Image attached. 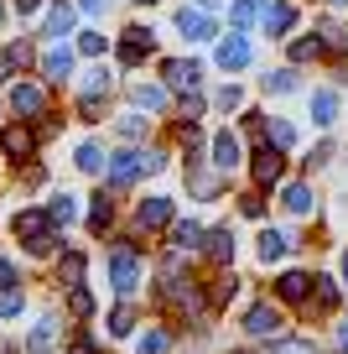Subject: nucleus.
<instances>
[{
    "instance_id": "nucleus-1",
    "label": "nucleus",
    "mask_w": 348,
    "mask_h": 354,
    "mask_svg": "<svg viewBox=\"0 0 348 354\" xmlns=\"http://www.w3.org/2000/svg\"><path fill=\"white\" fill-rule=\"evenodd\" d=\"M104 177H109V188H115V193H120V188H130L135 177H141V146L109 151V156H104Z\"/></svg>"
},
{
    "instance_id": "nucleus-2",
    "label": "nucleus",
    "mask_w": 348,
    "mask_h": 354,
    "mask_svg": "<svg viewBox=\"0 0 348 354\" xmlns=\"http://www.w3.org/2000/svg\"><path fill=\"white\" fill-rule=\"evenodd\" d=\"M213 63L224 68V73H240V68H250V37H240V32L218 37V42H213Z\"/></svg>"
},
{
    "instance_id": "nucleus-3",
    "label": "nucleus",
    "mask_w": 348,
    "mask_h": 354,
    "mask_svg": "<svg viewBox=\"0 0 348 354\" xmlns=\"http://www.w3.org/2000/svg\"><path fill=\"white\" fill-rule=\"evenodd\" d=\"M281 328H286V318L271 302H255V308L244 313V333H250V339H281Z\"/></svg>"
},
{
    "instance_id": "nucleus-4",
    "label": "nucleus",
    "mask_w": 348,
    "mask_h": 354,
    "mask_svg": "<svg viewBox=\"0 0 348 354\" xmlns=\"http://www.w3.org/2000/svg\"><path fill=\"white\" fill-rule=\"evenodd\" d=\"M109 287L120 292V297H130V292L141 287V261H135L130 250H115V255H109Z\"/></svg>"
},
{
    "instance_id": "nucleus-5",
    "label": "nucleus",
    "mask_w": 348,
    "mask_h": 354,
    "mask_svg": "<svg viewBox=\"0 0 348 354\" xmlns=\"http://www.w3.org/2000/svg\"><path fill=\"white\" fill-rule=\"evenodd\" d=\"M197 78H203V63H197V57H166L162 63V88H187V94H193Z\"/></svg>"
},
{
    "instance_id": "nucleus-6",
    "label": "nucleus",
    "mask_w": 348,
    "mask_h": 354,
    "mask_svg": "<svg viewBox=\"0 0 348 354\" xmlns=\"http://www.w3.org/2000/svg\"><path fill=\"white\" fill-rule=\"evenodd\" d=\"M208 151H213V156H208V162H213V172H234V167L244 162V141H240L234 131H218L213 141H208Z\"/></svg>"
},
{
    "instance_id": "nucleus-7",
    "label": "nucleus",
    "mask_w": 348,
    "mask_h": 354,
    "mask_svg": "<svg viewBox=\"0 0 348 354\" xmlns=\"http://www.w3.org/2000/svg\"><path fill=\"white\" fill-rule=\"evenodd\" d=\"M172 214H177V203L166 198V193H151V198L135 203V224H141V230H166Z\"/></svg>"
},
{
    "instance_id": "nucleus-8",
    "label": "nucleus",
    "mask_w": 348,
    "mask_h": 354,
    "mask_svg": "<svg viewBox=\"0 0 348 354\" xmlns=\"http://www.w3.org/2000/svg\"><path fill=\"white\" fill-rule=\"evenodd\" d=\"M177 32H182L187 42H213L218 26H213V16H208V11H197V6H182V11H177Z\"/></svg>"
},
{
    "instance_id": "nucleus-9",
    "label": "nucleus",
    "mask_w": 348,
    "mask_h": 354,
    "mask_svg": "<svg viewBox=\"0 0 348 354\" xmlns=\"http://www.w3.org/2000/svg\"><path fill=\"white\" fill-rule=\"evenodd\" d=\"M250 172H255V183H260V188H276V183L286 177V151L260 146V151H255V162H250Z\"/></svg>"
},
{
    "instance_id": "nucleus-10",
    "label": "nucleus",
    "mask_w": 348,
    "mask_h": 354,
    "mask_svg": "<svg viewBox=\"0 0 348 354\" xmlns=\"http://www.w3.org/2000/svg\"><path fill=\"white\" fill-rule=\"evenodd\" d=\"M276 297H281L286 308H307V297H312V277H307V271H281V277H276Z\"/></svg>"
},
{
    "instance_id": "nucleus-11",
    "label": "nucleus",
    "mask_w": 348,
    "mask_h": 354,
    "mask_svg": "<svg viewBox=\"0 0 348 354\" xmlns=\"http://www.w3.org/2000/svg\"><path fill=\"white\" fill-rule=\"evenodd\" d=\"M260 21H265V37L281 42V37H291V26H296V6L291 0H271V6L260 11Z\"/></svg>"
},
{
    "instance_id": "nucleus-12",
    "label": "nucleus",
    "mask_w": 348,
    "mask_h": 354,
    "mask_svg": "<svg viewBox=\"0 0 348 354\" xmlns=\"http://www.w3.org/2000/svg\"><path fill=\"white\" fill-rule=\"evenodd\" d=\"M281 203H286V214H296V219L317 214V193H312V183H286V188H281Z\"/></svg>"
},
{
    "instance_id": "nucleus-13",
    "label": "nucleus",
    "mask_w": 348,
    "mask_h": 354,
    "mask_svg": "<svg viewBox=\"0 0 348 354\" xmlns=\"http://www.w3.org/2000/svg\"><path fill=\"white\" fill-rule=\"evenodd\" d=\"M291 234H286V230H271V224H265V230H260V240H255V250H260V261L265 266H271V261H286V255H291Z\"/></svg>"
},
{
    "instance_id": "nucleus-14",
    "label": "nucleus",
    "mask_w": 348,
    "mask_h": 354,
    "mask_svg": "<svg viewBox=\"0 0 348 354\" xmlns=\"http://www.w3.org/2000/svg\"><path fill=\"white\" fill-rule=\"evenodd\" d=\"M203 224L197 219H172V250L177 255H193V250H203Z\"/></svg>"
},
{
    "instance_id": "nucleus-15",
    "label": "nucleus",
    "mask_w": 348,
    "mask_h": 354,
    "mask_svg": "<svg viewBox=\"0 0 348 354\" xmlns=\"http://www.w3.org/2000/svg\"><path fill=\"white\" fill-rule=\"evenodd\" d=\"M0 151L16 156V162H26V156L37 151V136L26 131V125H6V131H0Z\"/></svg>"
},
{
    "instance_id": "nucleus-16",
    "label": "nucleus",
    "mask_w": 348,
    "mask_h": 354,
    "mask_svg": "<svg viewBox=\"0 0 348 354\" xmlns=\"http://www.w3.org/2000/svg\"><path fill=\"white\" fill-rule=\"evenodd\" d=\"M42 104H47V94L37 84H11V110L21 115V120H32V115H42Z\"/></svg>"
},
{
    "instance_id": "nucleus-17",
    "label": "nucleus",
    "mask_w": 348,
    "mask_h": 354,
    "mask_svg": "<svg viewBox=\"0 0 348 354\" xmlns=\"http://www.w3.org/2000/svg\"><path fill=\"white\" fill-rule=\"evenodd\" d=\"M57 339H63V323H57V318H42L32 333H26V354H52Z\"/></svg>"
},
{
    "instance_id": "nucleus-18",
    "label": "nucleus",
    "mask_w": 348,
    "mask_h": 354,
    "mask_svg": "<svg viewBox=\"0 0 348 354\" xmlns=\"http://www.w3.org/2000/svg\"><path fill=\"white\" fill-rule=\"evenodd\" d=\"M42 73L52 78V84H63V78L73 73V47H68V42L47 47V53H42Z\"/></svg>"
},
{
    "instance_id": "nucleus-19",
    "label": "nucleus",
    "mask_w": 348,
    "mask_h": 354,
    "mask_svg": "<svg viewBox=\"0 0 348 354\" xmlns=\"http://www.w3.org/2000/svg\"><path fill=\"white\" fill-rule=\"evenodd\" d=\"M260 84H265V94H296V88H302V78H296V68L286 63V68H271V73H260Z\"/></svg>"
},
{
    "instance_id": "nucleus-20",
    "label": "nucleus",
    "mask_w": 348,
    "mask_h": 354,
    "mask_svg": "<svg viewBox=\"0 0 348 354\" xmlns=\"http://www.w3.org/2000/svg\"><path fill=\"white\" fill-rule=\"evenodd\" d=\"M312 120L322 125V131L338 120V88H312Z\"/></svg>"
},
{
    "instance_id": "nucleus-21",
    "label": "nucleus",
    "mask_w": 348,
    "mask_h": 354,
    "mask_svg": "<svg viewBox=\"0 0 348 354\" xmlns=\"http://www.w3.org/2000/svg\"><path fill=\"white\" fill-rule=\"evenodd\" d=\"M109 224H115V198H109V193H94V203H88V230L104 234Z\"/></svg>"
},
{
    "instance_id": "nucleus-22",
    "label": "nucleus",
    "mask_w": 348,
    "mask_h": 354,
    "mask_svg": "<svg viewBox=\"0 0 348 354\" xmlns=\"http://www.w3.org/2000/svg\"><path fill=\"white\" fill-rule=\"evenodd\" d=\"M203 250L213 255V261H234V230H229V224H224V230H208L203 234Z\"/></svg>"
},
{
    "instance_id": "nucleus-23",
    "label": "nucleus",
    "mask_w": 348,
    "mask_h": 354,
    "mask_svg": "<svg viewBox=\"0 0 348 354\" xmlns=\"http://www.w3.org/2000/svg\"><path fill=\"white\" fill-rule=\"evenodd\" d=\"M135 110H166V88L162 84H130Z\"/></svg>"
},
{
    "instance_id": "nucleus-24",
    "label": "nucleus",
    "mask_w": 348,
    "mask_h": 354,
    "mask_svg": "<svg viewBox=\"0 0 348 354\" xmlns=\"http://www.w3.org/2000/svg\"><path fill=\"white\" fill-rule=\"evenodd\" d=\"M327 53V47H322V37H296V42H291V68H302V63H312V57H322Z\"/></svg>"
},
{
    "instance_id": "nucleus-25",
    "label": "nucleus",
    "mask_w": 348,
    "mask_h": 354,
    "mask_svg": "<svg viewBox=\"0 0 348 354\" xmlns=\"http://www.w3.org/2000/svg\"><path fill=\"white\" fill-rule=\"evenodd\" d=\"M265 146L291 151V146H296V125H291V120H271V125H265Z\"/></svg>"
},
{
    "instance_id": "nucleus-26",
    "label": "nucleus",
    "mask_w": 348,
    "mask_h": 354,
    "mask_svg": "<svg viewBox=\"0 0 348 354\" xmlns=\"http://www.w3.org/2000/svg\"><path fill=\"white\" fill-rule=\"evenodd\" d=\"M73 21H78V11H73V6L63 0V6H52V16H47V32H52L57 42H63V37L73 32Z\"/></svg>"
},
{
    "instance_id": "nucleus-27",
    "label": "nucleus",
    "mask_w": 348,
    "mask_h": 354,
    "mask_svg": "<svg viewBox=\"0 0 348 354\" xmlns=\"http://www.w3.org/2000/svg\"><path fill=\"white\" fill-rule=\"evenodd\" d=\"M42 214H47V224H68V219L78 214V198H73V193H57V198L47 203Z\"/></svg>"
},
{
    "instance_id": "nucleus-28",
    "label": "nucleus",
    "mask_w": 348,
    "mask_h": 354,
    "mask_svg": "<svg viewBox=\"0 0 348 354\" xmlns=\"http://www.w3.org/2000/svg\"><path fill=\"white\" fill-rule=\"evenodd\" d=\"M172 349V333L166 328H146L141 339H135V354H166Z\"/></svg>"
},
{
    "instance_id": "nucleus-29",
    "label": "nucleus",
    "mask_w": 348,
    "mask_h": 354,
    "mask_svg": "<svg viewBox=\"0 0 348 354\" xmlns=\"http://www.w3.org/2000/svg\"><path fill=\"white\" fill-rule=\"evenodd\" d=\"M193 188H197L203 203H213L218 193H224V177H218V172H197V167H193Z\"/></svg>"
},
{
    "instance_id": "nucleus-30",
    "label": "nucleus",
    "mask_w": 348,
    "mask_h": 354,
    "mask_svg": "<svg viewBox=\"0 0 348 354\" xmlns=\"http://www.w3.org/2000/svg\"><path fill=\"white\" fill-rule=\"evenodd\" d=\"M317 302V313H333L338 308V281H327V277H317V292L307 297V308Z\"/></svg>"
},
{
    "instance_id": "nucleus-31",
    "label": "nucleus",
    "mask_w": 348,
    "mask_h": 354,
    "mask_svg": "<svg viewBox=\"0 0 348 354\" xmlns=\"http://www.w3.org/2000/svg\"><path fill=\"white\" fill-rule=\"evenodd\" d=\"M57 277H63V287H78V281H84V255L68 250V255H63V266H57Z\"/></svg>"
},
{
    "instance_id": "nucleus-32",
    "label": "nucleus",
    "mask_w": 348,
    "mask_h": 354,
    "mask_svg": "<svg viewBox=\"0 0 348 354\" xmlns=\"http://www.w3.org/2000/svg\"><path fill=\"white\" fill-rule=\"evenodd\" d=\"M271 354H317L312 339H291V333H281V339H271Z\"/></svg>"
},
{
    "instance_id": "nucleus-33",
    "label": "nucleus",
    "mask_w": 348,
    "mask_h": 354,
    "mask_svg": "<svg viewBox=\"0 0 348 354\" xmlns=\"http://www.w3.org/2000/svg\"><path fill=\"white\" fill-rule=\"evenodd\" d=\"M68 313H73V318H94V292L73 287V292H68Z\"/></svg>"
},
{
    "instance_id": "nucleus-34",
    "label": "nucleus",
    "mask_w": 348,
    "mask_h": 354,
    "mask_svg": "<svg viewBox=\"0 0 348 354\" xmlns=\"http://www.w3.org/2000/svg\"><path fill=\"white\" fill-rule=\"evenodd\" d=\"M109 333H115V339H125V333H135V308H130V302L109 313Z\"/></svg>"
},
{
    "instance_id": "nucleus-35",
    "label": "nucleus",
    "mask_w": 348,
    "mask_h": 354,
    "mask_svg": "<svg viewBox=\"0 0 348 354\" xmlns=\"http://www.w3.org/2000/svg\"><path fill=\"white\" fill-rule=\"evenodd\" d=\"M78 172H104V151H99L94 141L78 146Z\"/></svg>"
},
{
    "instance_id": "nucleus-36",
    "label": "nucleus",
    "mask_w": 348,
    "mask_h": 354,
    "mask_svg": "<svg viewBox=\"0 0 348 354\" xmlns=\"http://www.w3.org/2000/svg\"><path fill=\"white\" fill-rule=\"evenodd\" d=\"M109 88H115L109 68H88V73H84V94H109Z\"/></svg>"
},
{
    "instance_id": "nucleus-37",
    "label": "nucleus",
    "mask_w": 348,
    "mask_h": 354,
    "mask_svg": "<svg viewBox=\"0 0 348 354\" xmlns=\"http://www.w3.org/2000/svg\"><path fill=\"white\" fill-rule=\"evenodd\" d=\"M104 47H109L104 32H84V37H78V53H84V57H104Z\"/></svg>"
},
{
    "instance_id": "nucleus-38",
    "label": "nucleus",
    "mask_w": 348,
    "mask_h": 354,
    "mask_svg": "<svg viewBox=\"0 0 348 354\" xmlns=\"http://www.w3.org/2000/svg\"><path fill=\"white\" fill-rule=\"evenodd\" d=\"M213 104H218V110H240V104H244V88H240V84H224V88L213 94Z\"/></svg>"
},
{
    "instance_id": "nucleus-39",
    "label": "nucleus",
    "mask_w": 348,
    "mask_h": 354,
    "mask_svg": "<svg viewBox=\"0 0 348 354\" xmlns=\"http://www.w3.org/2000/svg\"><path fill=\"white\" fill-rule=\"evenodd\" d=\"M229 21L240 26V37H244V32H250V26H255V11H250V6H244V0H234V6H229Z\"/></svg>"
},
{
    "instance_id": "nucleus-40",
    "label": "nucleus",
    "mask_w": 348,
    "mask_h": 354,
    "mask_svg": "<svg viewBox=\"0 0 348 354\" xmlns=\"http://www.w3.org/2000/svg\"><path fill=\"white\" fill-rule=\"evenodd\" d=\"M21 313H26V297H21V292H6V297H0V318H21Z\"/></svg>"
},
{
    "instance_id": "nucleus-41",
    "label": "nucleus",
    "mask_w": 348,
    "mask_h": 354,
    "mask_svg": "<svg viewBox=\"0 0 348 354\" xmlns=\"http://www.w3.org/2000/svg\"><path fill=\"white\" fill-rule=\"evenodd\" d=\"M162 167H166L162 146H141V172H162Z\"/></svg>"
},
{
    "instance_id": "nucleus-42",
    "label": "nucleus",
    "mask_w": 348,
    "mask_h": 354,
    "mask_svg": "<svg viewBox=\"0 0 348 354\" xmlns=\"http://www.w3.org/2000/svg\"><path fill=\"white\" fill-rule=\"evenodd\" d=\"M240 209H244V214H250V219H260V214H265V193H260V188H250V193H240Z\"/></svg>"
},
{
    "instance_id": "nucleus-43",
    "label": "nucleus",
    "mask_w": 348,
    "mask_h": 354,
    "mask_svg": "<svg viewBox=\"0 0 348 354\" xmlns=\"http://www.w3.org/2000/svg\"><path fill=\"white\" fill-rule=\"evenodd\" d=\"M234 292H240V277H234V271L213 281V302H229V297H234Z\"/></svg>"
},
{
    "instance_id": "nucleus-44",
    "label": "nucleus",
    "mask_w": 348,
    "mask_h": 354,
    "mask_svg": "<svg viewBox=\"0 0 348 354\" xmlns=\"http://www.w3.org/2000/svg\"><path fill=\"white\" fill-rule=\"evenodd\" d=\"M177 115H182V125H193L197 115H203V100H197V94H182V104H177Z\"/></svg>"
},
{
    "instance_id": "nucleus-45",
    "label": "nucleus",
    "mask_w": 348,
    "mask_h": 354,
    "mask_svg": "<svg viewBox=\"0 0 348 354\" xmlns=\"http://www.w3.org/2000/svg\"><path fill=\"white\" fill-rule=\"evenodd\" d=\"M141 131H146V115H141V110L120 115V136H130V141H135V136H141Z\"/></svg>"
},
{
    "instance_id": "nucleus-46",
    "label": "nucleus",
    "mask_w": 348,
    "mask_h": 354,
    "mask_svg": "<svg viewBox=\"0 0 348 354\" xmlns=\"http://www.w3.org/2000/svg\"><path fill=\"white\" fill-rule=\"evenodd\" d=\"M78 110H84V120H104V104H99V94H84V104H78Z\"/></svg>"
},
{
    "instance_id": "nucleus-47",
    "label": "nucleus",
    "mask_w": 348,
    "mask_h": 354,
    "mask_svg": "<svg viewBox=\"0 0 348 354\" xmlns=\"http://www.w3.org/2000/svg\"><path fill=\"white\" fill-rule=\"evenodd\" d=\"M327 162H333V146L322 141V146H317L312 156H307V172H317V167H327Z\"/></svg>"
},
{
    "instance_id": "nucleus-48",
    "label": "nucleus",
    "mask_w": 348,
    "mask_h": 354,
    "mask_svg": "<svg viewBox=\"0 0 348 354\" xmlns=\"http://www.w3.org/2000/svg\"><path fill=\"white\" fill-rule=\"evenodd\" d=\"M11 287H16V266L0 255V292H11Z\"/></svg>"
},
{
    "instance_id": "nucleus-49",
    "label": "nucleus",
    "mask_w": 348,
    "mask_h": 354,
    "mask_svg": "<svg viewBox=\"0 0 348 354\" xmlns=\"http://www.w3.org/2000/svg\"><path fill=\"white\" fill-rule=\"evenodd\" d=\"M109 6H115V0H78V11H84V16H104Z\"/></svg>"
},
{
    "instance_id": "nucleus-50",
    "label": "nucleus",
    "mask_w": 348,
    "mask_h": 354,
    "mask_svg": "<svg viewBox=\"0 0 348 354\" xmlns=\"http://www.w3.org/2000/svg\"><path fill=\"white\" fill-rule=\"evenodd\" d=\"M338 349H343V354H348V318H343V323H338Z\"/></svg>"
},
{
    "instance_id": "nucleus-51",
    "label": "nucleus",
    "mask_w": 348,
    "mask_h": 354,
    "mask_svg": "<svg viewBox=\"0 0 348 354\" xmlns=\"http://www.w3.org/2000/svg\"><path fill=\"white\" fill-rule=\"evenodd\" d=\"M37 6H42V0H16V11H21V16H32Z\"/></svg>"
},
{
    "instance_id": "nucleus-52",
    "label": "nucleus",
    "mask_w": 348,
    "mask_h": 354,
    "mask_svg": "<svg viewBox=\"0 0 348 354\" xmlns=\"http://www.w3.org/2000/svg\"><path fill=\"white\" fill-rule=\"evenodd\" d=\"M213 6H224V0H197V11H213Z\"/></svg>"
},
{
    "instance_id": "nucleus-53",
    "label": "nucleus",
    "mask_w": 348,
    "mask_h": 354,
    "mask_svg": "<svg viewBox=\"0 0 348 354\" xmlns=\"http://www.w3.org/2000/svg\"><path fill=\"white\" fill-rule=\"evenodd\" d=\"M244 6H250V11H265V6H271V0H244Z\"/></svg>"
},
{
    "instance_id": "nucleus-54",
    "label": "nucleus",
    "mask_w": 348,
    "mask_h": 354,
    "mask_svg": "<svg viewBox=\"0 0 348 354\" xmlns=\"http://www.w3.org/2000/svg\"><path fill=\"white\" fill-rule=\"evenodd\" d=\"M343 287H348V255H343Z\"/></svg>"
},
{
    "instance_id": "nucleus-55",
    "label": "nucleus",
    "mask_w": 348,
    "mask_h": 354,
    "mask_svg": "<svg viewBox=\"0 0 348 354\" xmlns=\"http://www.w3.org/2000/svg\"><path fill=\"white\" fill-rule=\"evenodd\" d=\"M333 6H348V0H333Z\"/></svg>"
},
{
    "instance_id": "nucleus-56",
    "label": "nucleus",
    "mask_w": 348,
    "mask_h": 354,
    "mask_svg": "<svg viewBox=\"0 0 348 354\" xmlns=\"http://www.w3.org/2000/svg\"><path fill=\"white\" fill-rule=\"evenodd\" d=\"M141 6H156V0H141Z\"/></svg>"
},
{
    "instance_id": "nucleus-57",
    "label": "nucleus",
    "mask_w": 348,
    "mask_h": 354,
    "mask_svg": "<svg viewBox=\"0 0 348 354\" xmlns=\"http://www.w3.org/2000/svg\"><path fill=\"white\" fill-rule=\"evenodd\" d=\"M0 16H6V6H0Z\"/></svg>"
}]
</instances>
